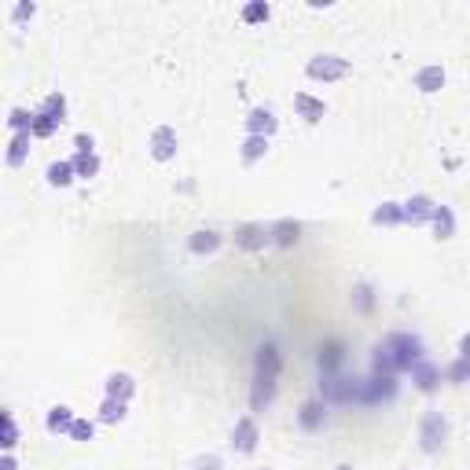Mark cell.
Masks as SVG:
<instances>
[{
  "label": "cell",
  "instance_id": "cell-28",
  "mask_svg": "<svg viewBox=\"0 0 470 470\" xmlns=\"http://www.w3.org/2000/svg\"><path fill=\"white\" fill-rule=\"evenodd\" d=\"M261 19H268V4H265V0H254V4L242 8V22H261Z\"/></svg>",
  "mask_w": 470,
  "mask_h": 470
},
{
  "label": "cell",
  "instance_id": "cell-11",
  "mask_svg": "<svg viewBox=\"0 0 470 470\" xmlns=\"http://www.w3.org/2000/svg\"><path fill=\"white\" fill-rule=\"evenodd\" d=\"M415 89L419 92H437V89H445V70L441 67H423L415 74Z\"/></svg>",
  "mask_w": 470,
  "mask_h": 470
},
{
  "label": "cell",
  "instance_id": "cell-36",
  "mask_svg": "<svg viewBox=\"0 0 470 470\" xmlns=\"http://www.w3.org/2000/svg\"><path fill=\"white\" fill-rule=\"evenodd\" d=\"M0 470H19V466H15V459H11V456H4V459H0Z\"/></svg>",
  "mask_w": 470,
  "mask_h": 470
},
{
  "label": "cell",
  "instance_id": "cell-3",
  "mask_svg": "<svg viewBox=\"0 0 470 470\" xmlns=\"http://www.w3.org/2000/svg\"><path fill=\"white\" fill-rule=\"evenodd\" d=\"M445 437H448L445 415L441 412H426L423 423H419V445H423V452H437V448L445 445Z\"/></svg>",
  "mask_w": 470,
  "mask_h": 470
},
{
  "label": "cell",
  "instance_id": "cell-7",
  "mask_svg": "<svg viewBox=\"0 0 470 470\" xmlns=\"http://www.w3.org/2000/svg\"><path fill=\"white\" fill-rule=\"evenodd\" d=\"M275 125H280V122H275V115H272V110H265V107H257V110H250V118H247V129H250V136H272L275 133Z\"/></svg>",
  "mask_w": 470,
  "mask_h": 470
},
{
  "label": "cell",
  "instance_id": "cell-32",
  "mask_svg": "<svg viewBox=\"0 0 470 470\" xmlns=\"http://www.w3.org/2000/svg\"><path fill=\"white\" fill-rule=\"evenodd\" d=\"M74 148H77V155H92V148H96V143H92V136L77 133V136H74Z\"/></svg>",
  "mask_w": 470,
  "mask_h": 470
},
{
  "label": "cell",
  "instance_id": "cell-16",
  "mask_svg": "<svg viewBox=\"0 0 470 470\" xmlns=\"http://www.w3.org/2000/svg\"><path fill=\"white\" fill-rule=\"evenodd\" d=\"M298 419H301L305 430H320V423H323V400H305Z\"/></svg>",
  "mask_w": 470,
  "mask_h": 470
},
{
  "label": "cell",
  "instance_id": "cell-4",
  "mask_svg": "<svg viewBox=\"0 0 470 470\" xmlns=\"http://www.w3.org/2000/svg\"><path fill=\"white\" fill-rule=\"evenodd\" d=\"M305 74L316 77V81H338V77H346V74H349V63H346V59H338V56H316V59H309Z\"/></svg>",
  "mask_w": 470,
  "mask_h": 470
},
{
  "label": "cell",
  "instance_id": "cell-1",
  "mask_svg": "<svg viewBox=\"0 0 470 470\" xmlns=\"http://www.w3.org/2000/svg\"><path fill=\"white\" fill-rule=\"evenodd\" d=\"M419 360H423V342L412 334H390L386 342L375 346V375H397V371H412Z\"/></svg>",
  "mask_w": 470,
  "mask_h": 470
},
{
  "label": "cell",
  "instance_id": "cell-19",
  "mask_svg": "<svg viewBox=\"0 0 470 470\" xmlns=\"http://www.w3.org/2000/svg\"><path fill=\"white\" fill-rule=\"evenodd\" d=\"M433 228H437V239H448L456 232V221H452V209L448 206H437L433 209Z\"/></svg>",
  "mask_w": 470,
  "mask_h": 470
},
{
  "label": "cell",
  "instance_id": "cell-25",
  "mask_svg": "<svg viewBox=\"0 0 470 470\" xmlns=\"http://www.w3.org/2000/svg\"><path fill=\"white\" fill-rule=\"evenodd\" d=\"M8 125L15 129V133H34V115L22 110V107H15L11 115H8Z\"/></svg>",
  "mask_w": 470,
  "mask_h": 470
},
{
  "label": "cell",
  "instance_id": "cell-24",
  "mask_svg": "<svg viewBox=\"0 0 470 470\" xmlns=\"http://www.w3.org/2000/svg\"><path fill=\"white\" fill-rule=\"evenodd\" d=\"M100 419H103V423H122V419H125V400L107 397L103 408H100Z\"/></svg>",
  "mask_w": 470,
  "mask_h": 470
},
{
  "label": "cell",
  "instance_id": "cell-13",
  "mask_svg": "<svg viewBox=\"0 0 470 470\" xmlns=\"http://www.w3.org/2000/svg\"><path fill=\"white\" fill-rule=\"evenodd\" d=\"M412 379H415V386H419V390H433V386H437V379H441V371H437L433 364H426V360H419L415 367H412Z\"/></svg>",
  "mask_w": 470,
  "mask_h": 470
},
{
  "label": "cell",
  "instance_id": "cell-30",
  "mask_svg": "<svg viewBox=\"0 0 470 470\" xmlns=\"http://www.w3.org/2000/svg\"><path fill=\"white\" fill-rule=\"evenodd\" d=\"M92 433H96V426L89 423V419H74V426H70L74 441H92Z\"/></svg>",
  "mask_w": 470,
  "mask_h": 470
},
{
  "label": "cell",
  "instance_id": "cell-23",
  "mask_svg": "<svg viewBox=\"0 0 470 470\" xmlns=\"http://www.w3.org/2000/svg\"><path fill=\"white\" fill-rule=\"evenodd\" d=\"M268 151V140L265 136H247V143H242V162H257Z\"/></svg>",
  "mask_w": 470,
  "mask_h": 470
},
{
  "label": "cell",
  "instance_id": "cell-22",
  "mask_svg": "<svg viewBox=\"0 0 470 470\" xmlns=\"http://www.w3.org/2000/svg\"><path fill=\"white\" fill-rule=\"evenodd\" d=\"M371 221L375 224H397V221H404V209L397 202H382L375 214H371Z\"/></svg>",
  "mask_w": 470,
  "mask_h": 470
},
{
  "label": "cell",
  "instance_id": "cell-34",
  "mask_svg": "<svg viewBox=\"0 0 470 470\" xmlns=\"http://www.w3.org/2000/svg\"><path fill=\"white\" fill-rule=\"evenodd\" d=\"M459 356H463V360H470V334H463V342H459Z\"/></svg>",
  "mask_w": 470,
  "mask_h": 470
},
{
  "label": "cell",
  "instance_id": "cell-29",
  "mask_svg": "<svg viewBox=\"0 0 470 470\" xmlns=\"http://www.w3.org/2000/svg\"><path fill=\"white\" fill-rule=\"evenodd\" d=\"M445 375H448V382H470V360H463V356H459V360L445 371Z\"/></svg>",
  "mask_w": 470,
  "mask_h": 470
},
{
  "label": "cell",
  "instance_id": "cell-35",
  "mask_svg": "<svg viewBox=\"0 0 470 470\" xmlns=\"http://www.w3.org/2000/svg\"><path fill=\"white\" fill-rule=\"evenodd\" d=\"M195 466H199V470H221V463H217V459H199Z\"/></svg>",
  "mask_w": 470,
  "mask_h": 470
},
{
  "label": "cell",
  "instance_id": "cell-14",
  "mask_svg": "<svg viewBox=\"0 0 470 470\" xmlns=\"http://www.w3.org/2000/svg\"><path fill=\"white\" fill-rule=\"evenodd\" d=\"M133 390H136V386H133V379H129V375H122V371H118V375H110V379H107V397H115V400H129V397H133Z\"/></svg>",
  "mask_w": 470,
  "mask_h": 470
},
{
  "label": "cell",
  "instance_id": "cell-18",
  "mask_svg": "<svg viewBox=\"0 0 470 470\" xmlns=\"http://www.w3.org/2000/svg\"><path fill=\"white\" fill-rule=\"evenodd\" d=\"M41 110H44V115H48V118H56L59 125H63V122H67V100H63V96H59V92H52V96H44V103H41Z\"/></svg>",
  "mask_w": 470,
  "mask_h": 470
},
{
  "label": "cell",
  "instance_id": "cell-26",
  "mask_svg": "<svg viewBox=\"0 0 470 470\" xmlns=\"http://www.w3.org/2000/svg\"><path fill=\"white\" fill-rule=\"evenodd\" d=\"M56 129H59V122H56V118H48L44 110H37V115H34V136L48 140V136L56 133Z\"/></svg>",
  "mask_w": 470,
  "mask_h": 470
},
{
  "label": "cell",
  "instance_id": "cell-27",
  "mask_svg": "<svg viewBox=\"0 0 470 470\" xmlns=\"http://www.w3.org/2000/svg\"><path fill=\"white\" fill-rule=\"evenodd\" d=\"M74 169H77V176H96V173H100V158H96V151L92 155H77Z\"/></svg>",
  "mask_w": 470,
  "mask_h": 470
},
{
  "label": "cell",
  "instance_id": "cell-31",
  "mask_svg": "<svg viewBox=\"0 0 470 470\" xmlns=\"http://www.w3.org/2000/svg\"><path fill=\"white\" fill-rule=\"evenodd\" d=\"M0 426H4V441H0V445H4V448H11V445H15V437H19V433H15V419L4 412V419H0Z\"/></svg>",
  "mask_w": 470,
  "mask_h": 470
},
{
  "label": "cell",
  "instance_id": "cell-2",
  "mask_svg": "<svg viewBox=\"0 0 470 470\" xmlns=\"http://www.w3.org/2000/svg\"><path fill=\"white\" fill-rule=\"evenodd\" d=\"M275 375H280V353H275V346H265L257 349V386H254V408H261V404L272 400L275 393Z\"/></svg>",
  "mask_w": 470,
  "mask_h": 470
},
{
  "label": "cell",
  "instance_id": "cell-5",
  "mask_svg": "<svg viewBox=\"0 0 470 470\" xmlns=\"http://www.w3.org/2000/svg\"><path fill=\"white\" fill-rule=\"evenodd\" d=\"M232 445H235V452H242V456H250L257 448V423L254 419H239L235 430H232Z\"/></svg>",
  "mask_w": 470,
  "mask_h": 470
},
{
  "label": "cell",
  "instance_id": "cell-17",
  "mask_svg": "<svg viewBox=\"0 0 470 470\" xmlns=\"http://www.w3.org/2000/svg\"><path fill=\"white\" fill-rule=\"evenodd\" d=\"M30 136H34V133H15V136H11V148H8V166H22V162H26Z\"/></svg>",
  "mask_w": 470,
  "mask_h": 470
},
{
  "label": "cell",
  "instance_id": "cell-6",
  "mask_svg": "<svg viewBox=\"0 0 470 470\" xmlns=\"http://www.w3.org/2000/svg\"><path fill=\"white\" fill-rule=\"evenodd\" d=\"M151 155L158 162H169L176 155V133H173L169 125H162V129H155V133H151Z\"/></svg>",
  "mask_w": 470,
  "mask_h": 470
},
{
  "label": "cell",
  "instance_id": "cell-8",
  "mask_svg": "<svg viewBox=\"0 0 470 470\" xmlns=\"http://www.w3.org/2000/svg\"><path fill=\"white\" fill-rule=\"evenodd\" d=\"M433 202L426 199V195H415V199H408L404 202V221H412V224H423V221H433Z\"/></svg>",
  "mask_w": 470,
  "mask_h": 470
},
{
  "label": "cell",
  "instance_id": "cell-33",
  "mask_svg": "<svg viewBox=\"0 0 470 470\" xmlns=\"http://www.w3.org/2000/svg\"><path fill=\"white\" fill-rule=\"evenodd\" d=\"M34 11H37L34 4H19V8H15V19H30Z\"/></svg>",
  "mask_w": 470,
  "mask_h": 470
},
{
  "label": "cell",
  "instance_id": "cell-9",
  "mask_svg": "<svg viewBox=\"0 0 470 470\" xmlns=\"http://www.w3.org/2000/svg\"><path fill=\"white\" fill-rule=\"evenodd\" d=\"M294 107H298V115L309 122V125H316V122H323V115H327V107H323L320 100H313V96H305V92H298L294 96Z\"/></svg>",
  "mask_w": 470,
  "mask_h": 470
},
{
  "label": "cell",
  "instance_id": "cell-15",
  "mask_svg": "<svg viewBox=\"0 0 470 470\" xmlns=\"http://www.w3.org/2000/svg\"><path fill=\"white\" fill-rule=\"evenodd\" d=\"M74 162H52L48 166V184H56V188H67L70 181H74Z\"/></svg>",
  "mask_w": 470,
  "mask_h": 470
},
{
  "label": "cell",
  "instance_id": "cell-20",
  "mask_svg": "<svg viewBox=\"0 0 470 470\" xmlns=\"http://www.w3.org/2000/svg\"><path fill=\"white\" fill-rule=\"evenodd\" d=\"M217 247H221L217 232H195V235H191V250H195V254H214Z\"/></svg>",
  "mask_w": 470,
  "mask_h": 470
},
{
  "label": "cell",
  "instance_id": "cell-21",
  "mask_svg": "<svg viewBox=\"0 0 470 470\" xmlns=\"http://www.w3.org/2000/svg\"><path fill=\"white\" fill-rule=\"evenodd\" d=\"M298 232H301V228H298L294 221H280V224H272V239L280 242V247H290V242L298 239Z\"/></svg>",
  "mask_w": 470,
  "mask_h": 470
},
{
  "label": "cell",
  "instance_id": "cell-37",
  "mask_svg": "<svg viewBox=\"0 0 470 470\" xmlns=\"http://www.w3.org/2000/svg\"><path fill=\"white\" fill-rule=\"evenodd\" d=\"M334 470H353V466H346V463H342V466H334Z\"/></svg>",
  "mask_w": 470,
  "mask_h": 470
},
{
  "label": "cell",
  "instance_id": "cell-10",
  "mask_svg": "<svg viewBox=\"0 0 470 470\" xmlns=\"http://www.w3.org/2000/svg\"><path fill=\"white\" fill-rule=\"evenodd\" d=\"M268 239H272V228H261V224H247V228H239V235H235V242H239V247H247V250L265 247Z\"/></svg>",
  "mask_w": 470,
  "mask_h": 470
},
{
  "label": "cell",
  "instance_id": "cell-12",
  "mask_svg": "<svg viewBox=\"0 0 470 470\" xmlns=\"http://www.w3.org/2000/svg\"><path fill=\"white\" fill-rule=\"evenodd\" d=\"M74 426V412L67 408V404H56L52 412H48V430L52 433H70Z\"/></svg>",
  "mask_w": 470,
  "mask_h": 470
}]
</instances>
